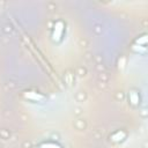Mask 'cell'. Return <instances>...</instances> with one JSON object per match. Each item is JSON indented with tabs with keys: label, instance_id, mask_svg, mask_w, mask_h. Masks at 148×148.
Wrapping results in <instances>:
<instances>
[{
	"label": "cell",
	"instance_id": "cell-3",
	"mask_svg": "<svg viewBox=\"0 0 148 148\" xmlns=\"http://www.w3.org/2000/svg\"><path fill=\"white\" fill-rule=\"evenodd\" d=\"M40 148H60V147L56 143H44V145H42Z\"/></svg>",
	"mask_w": 148,
	"mask_h": 148
},
{
	"label": "cell",
	"instance_id": "cell-1",
	"mask_svg": "<svg viewBox=\"0 0 148 148\" xmlns=\"http://www.w3.org/2000/svg\"><path fill=\"white\" fill-rule=\"evenodd\" d=\"M62 23L61 22H57L56 25H54V32H53V39L54 40H59L60 39V36H61V32H62Z\"/></svg>",
	"mask_w": 148,
	"mask_h": 148
},
{
	"label": "cell",
	"instance_id": "cell-2",
	"mask_svg": "<svg viewBox=\"0 0 148 148\" xmlns=\"http://www.w3.org/2000/svg\"><path fill=\"white\" fill-rule=\"evenodd\" d=\"M25 96H27L28 98H31V99H35V101H42V99H43V96H40V95L36 94V92H32V91L27 92Z\"/></svg>",
	"mask_w": 148,
	"mask_h": 148
}]
</instances>
